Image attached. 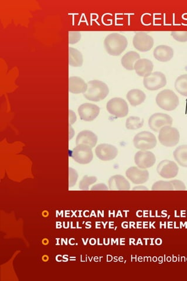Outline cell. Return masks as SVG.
I'll use <instances>...</instances> for the list:
<instances>
[{
  "label": "cell",
  "instance_id": "4fadbf2b",
  "mask_svg": "<svg viewBox=\"0 0 187 281\" xmlns=\"http://www.w3.org/2000/svg\"><path fill=\"white\" fill-rule=\"evenodd\" d=\"M155 155L149 151H139L135 156V162L139 168L147 169L155 164Z\"/></svg>",
  "mask_w": 187,
  "mask_h": 281
},
{
  "label": "cell",
  "instance_id": "603a6c76",
  "mask_svg": "<svg viewBox=\"0 0 187 281\" xmlns=\"http://www.w3.org/2000/svg\"><path fill=\"white\" fill-rule=\"evenodd\" d=\"M175 160L180 166L187 167V145H182L175 149L173 152Z\"/></svg>",
  "mask_w": 187,
  "mask_h": 281
},
{
  "label": "cell",
  "instance_id": "52a82bcc",
  "mask_svg": "<svg viewBox=\"0 0 187 281\" xmlns=\"http://www.w3.org/2000/svg\"><path fill=\"white\" fill-rule=\"evenodd\" d=\"M70 157L80 164H88L93 161L94 154L92 148L86 145H78L70 152Z\"/></svg>",
  "mask_w": 187,
  "mask_h": 281
},
{
  "label": "cell",
  "instance_id": "ba28073f",
  "mask_svg": "<svg viewBox=\"0 0 187 281\" xmlns=\"http://www.w3.org/2000/svg\"><path fill=\"white\" fill-rule=\"evenodd\" d=\"M143 84L148 90L156 91L167 84V79L165 75L161 72H154L144 77Z\"/></svg>",
  "mask_w": 187,
  "mask_h": 281
},
{
  "label": "cell",
  "instance_id": "5bb4252c",
  "mask_svg": "<svg viewBox=\"0 0 187 281\" xmlns=\"http://www.w3.org/2000/svg\"><path fill=\"white\" fill-rule=\"evenodd\" d=\"M126 175L127 178L135 184L145 183L149 179V172L147 169L136 167H132L127 169Z\"/></svg>",
  "mask_w": 187,
  "mask_h": 281
},
{
  "label": "cell",
  "instance_id": "f546056e",
  "mask_svg": "<svg viewBox=\"0 0 187 281\" xmlns=\"http://www.w3.org/2000/svg\"><path fill=\"white\" fill-rule=\"evenodd\" d=\"M69 187H72L76 184L77 180H78V174L75 169L70 168V167L69 169Z\"/></svg>",
  "mask_w": 187,
  "mask_h": 281
},
{
  "label": "cell",
  "instance_id": "3957f363",
  "mask_svg": "<svg viewBox=\"0 0 187 281\" xmlns=\"http://www.w3.org/2000/svg\"><path fill=\"white\" fill-rule=\"evenodd\" d=\"M156 101L157 106L168 112L176 110L180 103L179 98L176 94L168 89L160 92L157 95Z\"/></svg>",
  "mask_w": 187,
  "mask_h": 281
},
{
  "label": "cell",
  "instance_id": "8992f818",
  "mask_svg": "<svg viewBox=\"0 0 187 281\" xmlns=\"http://www.w3.org/2000/svg\"><path fill=\"white\" fill-rule=\"evenodd\" d=\"M106 109L111 115L123 118L128 114L129 106L126 101L121 98H114L107 103Z\"/></svg>",
  "mask_w": 187,
  "mask_h": 281
},
{
  "label": "cell",
  "instance_id": "ac0fdd59",
  "mask_svg": "<svg viewBox=\"0 0 187 281\" xmlns=\"http://www.w3.org/2000/svg\"><path fill=\"white\" fill-rule=\"evenodd\" d=\"M153 55L154 58L157 60L166 62H168L174 56V50L171 47L165 46V45H161V46H157L154 50Z\"/></svg>",
  "mask_w": 187,
  "mask_h": 281
},
{
  "label": "cell",
  "instance_id": "cb8c5ba5",
  "mask_svg": "<svg viewBox=\"0 0 187 281\" xmlns=\"http://www.w3.org/2000/svg\"><path fill=\"white\" fill-rule=\"evenodd\" d=\"M69 64L70 66L75 67H81L84 62L83 56L81 52L73 48H69Z\"/></svg>",
  "mask_w": 187,
  "mask_h": 281
},
{
  "label": "cell",
  "instance_id": "d6986e66",
  "mask_svg": "<svg viewBox=\"0 0 187 281\" xmlns=\"http://www.w3.org/2000/svg\"><path fill=\"white\" fill-rule=\"evenodd\" d=\"M154 65L152 61L146 58L140 59L135 64L134 69L139 76L145 77L152 73Z\"/></svg>",
  "mask_w": 187,
  "mask_h": 281
},
{
  "label": "cell",
  "instance_id": "484cf974",
  "mask_svg": "<svg viewBox=\"0 0 187 281\" xmlns=\"http://www.w3.org/2000/svg\"><path fill=\"white\" fill-rule=\"evenodd\" d=\"M144 124V119L138 116H130L127 119L126 127L127 129L135 130L139 129Z\"/></svg>",
  "mask_w": 187,
  "mask_h": 281
},
{
  "label": "cell",
  "instance_id": "e575fe53",
  "mask_svg": "<svg viewBox=\"0 0 187 281\" xmlns=\"http://www.w3.org/2000/svg\"><path fill=\"white\" fill-rule=\"evenodd\" d=\"M148 190L147 189V188H146V187H142V186H139V187H135L134 188H133V190Z\"/></svg>",
  "mask_w": 187,
  "mask_h": 281
},
{
  "label": "cell",
  "instance_id": "836d02e7",
  "mask_svg": "<svg viewBox=\"0 0 187 281\" xmlns=\"http://www.w3.org/2000/svg\"><path fill=\"white\" fill-rule=\"evenodd\" d=\"M70 125L75 123L76 120V116L75 113L72 110H70Z\"/></svg>",
  "mask_w": 187,
  "mask_h": 281
},
{
  "label": "cell",
  "instance_id": "2e32d148",
  "mask_svg": "<svg viewBox=\"0 0 187 281\" xmlns=\"http://www.w3.org/2000/svg\"><path fill=\"white\" fill-rule=\"evenodd\" d=\"M108 184L110 190L129 191L130 189L129 182L121 175L111 176L109 179Z\"/></svg>",
  "mask_w": 187,
  "mask_h": 281
},
{
  "label": "cell",
  "instance_id": "f1b7e54d",
  "mask_svg": "<svg viewBox=\"0 0 187 281\" xmlns=\"http://www.w3.org/2000/svg\"><path fill=\"white\" fill-rule=\"evenodd\" d=\"M171 35L177 41L182 43L187 41V31H174L171 32Z\"/></svg>",
  "mask_w": 187,
  "mask_h": 281
},
{
  "label": "cell",
  "instance_id": "d6a6232c",
  "mask_svg": "<svg viewBox=\"0 0 187 281\" xmlns=\"http://www.w3.org/2000/svg\"><path fill=\"white\" fill-rule=\"evenodd\" d=\"M108 187L105 184H98L94 185L93 188H91L92 191L96 190H108Z\"/></svg>",
  "mask_w": 187,
  "mask_h": 281
},
{
  "label": "cell",
  "instance_id": "7c38bea8",
  "mask_svg": "<svg viewBox=\"0 0 187 281\" xmlns=\"http://www.w3.org/2000/svg\"><path fill=\"white\" fill-rule=\"evenodd\" d=\"M95 154L99 160L109 161L114 160L118 154V149L108 143H101L95 149Z\"/></svg>",
  "mask_w": 187,
  "mask_h": 281
},
{
  "label": "cell",
  "instance_id": "d4e9b609",
  "mask_svg": "<svg viewBox=\"0 0 187 281\" xmlns=\"http://www.w3.org/2000/svg\"><path fill=\"white\" fill-rule=\"evenodd\" d=\"M174 86L179 94L187 97V74L182 75L178 77L175 82Z\"/></svg>",
  "mask_w": 187,
  "mask_h": 281
},
{
  "label": "cell",
  "instance_id": "7a4b0ae2",
  "mask_svg": "<svg viewBox=\"0 0 187 281\" xmlns=\"http://www.w3.org/2000/svg\"><path fill=\"white\" fill-rule=\"evenodd\" d=\"M87 84V90L84 94V97L87 100L98 102L108 96L109 89L105 83L94 80L89 82Z\"/></svg>",
  "mask_w": 187,
  "mask_h": 281
},
{
  "label": "cell",
  "instance_id": "6da1fadb",
  "mask_svg": "<svg viewBox=\"0 0 187 281\" xmlns=\"http://www.w3.org/2000/svg\"><path fill=\"white\" fill-rule=\"evenodd\" d=\"M127 45V38L116 32L107 36L104 41V47L107 53L112 56H120L126 49Z\"/></svg>",
  "mask_w": 187,
  "mask_h": 281
},
{
  "label": "cell",
  "instance_id": "30bf717a",
  "mask_svg": "<svg viewBox=\"0 0 187 281\" xmlns=\"http://www.w3.org/2000/svg\"><path fill=\"white\" fill-rule=\"evenodd\" d=\"M157 171L163 178H173L179 174V168L174 161L165 160L159 164L157 167Z\"/></svg>",
  "mask_w": 187,
  "mask_h": 281
},
{
  "label": "cell",
  "instance_id": "277c9868",
  "mask_svg": "<svg viewBox=\"0 0 187 281\" xmlns=\"http://www.w3.org/2000/svg\"><path fill=\"white\" fill-rule=\"evenodd\" d=\"M180 134L177 128L165 126L160 130L159 140L160 143L167 147H173L179 142Z\"/></svg>",
  "mask_w": 187,
  "mask_h": 281
},
{
  "label": "cell",
  "instance_id": "ffe728a7",
  "mask_svg": "<svg viewBox=\"0 0 187 281\" xmlns=\"http://www.w3.org/2000/svg\"><path fill=\"white\" fill-rule=\"evenodd\" d=\"M88 84L85 81L79 77H70L69 79V91L73 94L85 93L87 91Z\"/></svg>",
  "mask_w": 187,
  "mask_h": 281
},
{
  "label": "cell",
  "instance_id": "9a60e30c",
  "mask_svg": "<svg viewBox=\"0 0 187 281\" xmlns=\"http://www.w3.org/2000/svg\"><path fill=\"white\" fill-rule=\"evenodd\" d=\"M80 118L85 121H93L99 114L100 108L95 104L84 103L78 110Z\"/></svg>",
  "mask_w": 187,
  "mask_h": 281
},
{
  "label": "cell",
  "instance_id": "1f68e13d",
  "mask_svg": "<svg viewBox=\"0 0 187 281\" xmlns=\"http://www.w3.org/2000/svg\"><path fill=\"white\" fill-rule=\"evenodd\" d=\"M70 44H74L81 39V33L79 32H70Z\"/></svg>",
  "mask_w": 187,
  "mask_h": 281
},
{
  "label": "cell",
  "instance_id": "4dcf8cb0",
  "mask_svg": "<svg viewBox=\"0 0 187 281\" xmlns=\"http://www.w3.org/2000/svg\"><path fill=\"white\" fill-rule=\"evenodd\" d=\"M172 184L173 185L174 190L176 191H185L186 190V187L183 182L180 180L171 181Z\"/></svg>",
  "mask_w": 187,
  "mask_h": 281
},
{
  "label": "cell",
  "instance_id": "7402d4cb",
  "mask_svg": "<svg viewBox=\"0 0 187 281\" xmlns=\"http://www.w3.org/2000/svg\"><path fill=\"white\" fill-rule=\"evenodd\" d=\"M140 59V56L137 52H129L127 53L121 58V65L126 70L132 71L134 69L135 64L139 59Z\"/></svg>",
  "mask_w": 187,
  "mask_h": 281
},
{
  "label": "cell",
  "instance_id": "9c48e42d",
  "mask_svg": "<svg viewBox=\"0 0 187 281\" xmlns=\"http://www.w3.org/2000/svg\"><path fill=\"white\" fill-rule=\"evenodd\" d=\"M173 119L171 116L164 113H156L151 115L148 120V125L154 132H160L163 127L171 126Z\"/></svg>",
  "mask_w": 187,
  "mask_h": 281
},
{
  "label": "cell",
  "instance_id": "8fae6325",
  "mask_svg": "<svg viewBox=\"0 0 187 281\" xmlns=\"http://www.w3.org/2000/svg\"><path fill=\"white\" fill-rule=\"evenodd\" d=\"M133 46L135 49L141 52H147L152 49L154 46L153 37L145 32H137L133 37Z\"/></svg>",
  "mask_w": 187,
  "mask_h": 281
},
{
  "label": "cell",
  "instance_id": "83f0119b",
  "mask_svg": "<svg viewBox=\"0 0 187 281\" xmlns=\"http://www.w3.org/2000/svg\"><path fill=\"white\" fill-rule=\"evenodd\" d=\"M96 181L97 178L96 176L85 175L84 177L79 182V187L80 190L84 191L89 190V187H90V185L95 183Z\"/></svg>",
  "mask_w": 187,
  "mask_h": 281
},
{
  "label": "cell",
  "instance_id": "e0dca14e",
  "mask_svg": "<svg viewBox=\"0 0 187 281\" xmlns=\"http://www.w3.org/2000/svg\"><path fill=\"white\" fill-rule=\"evenodd\" d=\"M97 142V137L91 131L85 130L78 134L76 139V144L86 145L90 146L92 148L96 146Z\"/></svg>",
  "mask_w": 187,
  "mask_h": 281
},
{
  "label": "cell",
  "instance_id": "5b68a950",
  "mask_svg": "<svg viewBox=\"0 0 187 281\" xmlns=\"http://www.w3.org/2000/svg\"><path fill=\"white\" fill-rule=\"evenodd\" d=\"M157 142L155 136L146 131L136 134L133 139V143L135 147L141 151H146L154 148L157 145Z\"/></svg>",
  "mask_w": 187,
  "mask_h": 281
},
{
  "label": "cell",
  "instance_id": "4316f807",
  "mask_svg": "<svg viewBox=\"0 0 187 281\" xmlns=\"http://www.w3.org/2000/svg\"><path fill=\"white\" fill-rule=\"evenodd\" d=\"M153 191H173L174 187L171 181H159L153 185Z\"/></svg>",
  "mask_w": 187,
  "mask_h": 281
},
{
  "label": "cell",
  "instance_id": "44dd1931",
  "mask_svg": "<svg viewBox=\"0 0 187 281\" xmlns=\"http://www.w3.org/2000/svg\"><path fill=\"white\" fill-rule=\"evenodd\" d=\"M126 97L130 105L136 107L144 103L146 95L140 89H133L127 92Z\"/></svg>",
  "mask_w": 187,
  "mask_h": 281
}]
</instances>
